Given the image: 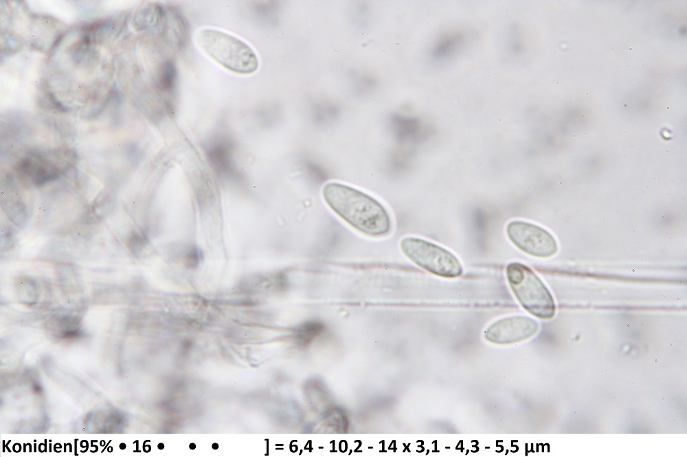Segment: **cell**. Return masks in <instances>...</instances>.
I'll return each mask as SVG.
<instances>
[{"label": "cell", "instance_id": "obj_1", "mask_svg": "<svg viewBox=\"0 0 687 457\" xmlns=\"http://www.w3.org/2000/svg\"><path fill=\"white\" fill-rule=\"evenodd\" d=\"M322 196L335 213L359 232L374 237L390 233V216L370 195L346 184L330 182L324 185Z\"/></svg>", "mask_w": 687, "mask_h": 457}, {"label": "cell", "instance_id": "obj_2", "mask_svg": "<svg viewBox=\"0 0 687 457\" xmlns=\"http://www.w3.org/2000/svg\"><path fill=\"white\" fill-rule=\"evenodd\" d=\"M196 40L210 58L226 69L242 75L254 73L258 60L254 51L240 39L219 30H199Z\"/></svg>", "mask_w": 687, "mask_h": 457}, {"label": "cell", "instance_id": "obj_3", "mask_svg": "<svg viewBox=\"0 0 687 457\" xmlns=\"http://www.w3.org/2000/svg\"><path fill=\"white\" fill-rule=\"evenodd\" d=\"M508 285L517 301L528 313L541 319L554 316L556 305L551 292L528 266L513 261L506 268Z\"/></svg>", "mask_w": 687, "mask_h": 457}, {"label": "cell", "instance_id": "obj_4", "mask_svg": "<svg viewBox=\"0 0 687 457\" xmlns=\"http://www.w3.org/2000/svg\"><path fill=\"white\" fill-rule=\"evenodd\" d=\"M400 247L414 263L434 275L447 279L459 277L463 272L460 259L448 249L426 239L406 237Z\"/></svg>", "mask_w": 687, "mask_h": 457}, {"label": "cell", "instance_id": "obj_5", "mask_svg": "<svg viewBox=\"0 0 687 457\" xmlns=\"http://www.w3.org/2000/svg\"><path fill=\"white\" fill-rule=\"evenodd\" d=\"M74 163V157L54 153H33L19 161L14 170L20 182L27 187H37L54 181Z\"/></svg>", "mask_w": 687, "mask_h": 457}, {"label": "cell", "instance_id": "obj_6", "mask_svg": "<svg viewBox=\"0 0 687 457\" xmlns=\"http://www.w3.org/2000/svg\"><path fill=\"white\" fill-rule=\"evenodd\" d=\"M510 241L521 251L538 258H548L558 251L554 237L546 229L534 224L513 220L506 228Z\"/></svg>", "mask_w": 687, "mask_h": 457}, {"label": "cell", "instance_id": "obj_7", "mask_svg": "<svg viewBox=\"0 0 687 457\" xmlns=\"http://www.w3.org/2000/svg\"><path fill=\"white\" fill-rule=\"evenodd\" d=\"M539 325L525 316H511L500 318L485 330V339L495 344H513L526 340L538 331Z\"/></svg>", "mask_w": 687, "mask_h": 457}, {"label": "cell", "instance_id": "obj_8", "mask_svg": "<svg viewBox=\"0 0 687 457\" xmlns=\"http://www.w3.org/2000/svg\"><path fill=\"white\" fill-rule=\"evenodd\" d=\"M232 150L230 143L224 140L214 142L207 148V155L210 163L220 176H231L235 173Z\"/></svg>", "mask_w": 687, "mask_h": 457}, {"label": "cell", "instance_id": "obj_9", "mask_svg": "<svg viewBox=\"0 0 687 457\" xmlns=\"http://www.w3.org/2000/svg\"><path fill=\"white\" fill-rule=\"evenodd\" d=\"M465 35L462 31H451L440 36L431 49V57L435 60L447 58L462 46Z\"/></svg>", "mask_w": 687, "mask_h": 457}, {"label": "cell", "instance_id": "obj_10", "mask_svg": "<svg viewBox=\"0 0 687 457\" xmlns=\"http://www.w3.org/2000/svg\"><path fill=\"white\" fill-rule=\"evenodd\" d=\"M170 16L173 20L170 22V25L172 26L171 31H172L173 34L176 36L179 45H185L188 33V24L183 16L179 12L176 10H170Z\"/></svg>", "mask_w": 687, "mask_h": 457}, {"label": "cell", "instance_id": "obj_11", "mask_svg": "<svg viewBox=\"0 0 687 457\" xmlns=\"http://www.w3.org/2000/svg\"><path fill=\"white\" fill-rule=\"evenodd\" d=\"M177 78V70L172 62H168L163 66L160 77V86L166 91L171 90Z\"/></svg>", "mask_w": 687, "mask_h": 457}, {"label": "cell", "instance_id": "obj_12", "mask_svg": "<svg viewBox=\"0 0 687 457\" xmlns=\"http://www.w3.org/2000/svg\"><path fill=\"white\" fill-rule=\"evenodd\" d=\"M181 256L185 266L189 268L197 267L201 258V250L196 246L185 248Z\"/></svg>", "mask_w": 687, "mask_h": 457}, {"label": "cell", "instance_id": "obj_13", "mask_svg": "<svg viewBox=\"0 0 687 457\" xmlns=\"http://www.w3.org/2000/svg\"><path fill=\"white\" fill-rule=\"evenodd\" d=\"M146 241L147 239L143 233L133 231L128 237L127 246L134 255H137L146 246Z\"/></svg>", "mask_w": 687, "mask_h": 457}, {"label": "cell", "instance_id": "obj_14", "mask_svg": "<svg viewBox=\"0 0 687 457\" xmlns=\"http://www.w3.org/2000/svg\"><path fill=\"white\" fill-rule=\"evenodd\" d=\"M190 447L191 449H194L195 448V445L194 443H192V444L190 445Z\"/></svg>", "mask_w": 687, "mask_h": 457}]
</instances>
